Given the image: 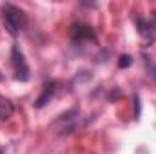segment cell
Wrapping results in <instances>:
<instances>
[{
    "mask_svg": "<svg viewBox=\"0 0 156 154\" xmlns=\"http://www.w3.org/2000/svg\"><path fill=\"white\" fill-rule=\"evenodd\" d=\"M26 18H24V13L20 9H16L15 5H7L4 9V24H5V29L11 37H16L20 33V27L24 26Z\"/></svg>",
    "mask_w": 156,
    "mask_h": 154,
    "instance_id": "6da1fadb",
    "label": "cell"
},
{
    "mask_svg": "<svg viewBox=\"0 0 156 154\" xmlns=\"http://www.w3.org/2000/svg\"><path fill=\"white\" fill-rule=\"evenodd\" d=\"M11 64L15 67V78L16 80H20V82H27L29 80V67L26 64L24 54L20 53V49L16 45L11 49Z\"/></svg>",
    "mask_w": 156,
    "mask_h": 154,
    "instance_id": "7a4b0ae2",
    "label": "cell"
},
{
    "mask_svg": "<svg viewBox=\"0 0 156 154\" xmlns=\"http://www.w3.org/2000/svg\"><path fill=\"white\" fill-rule=\"evenodd\" d=\"M55 91H56V83L55 82H51V83H45L44 85V91H42V94H40L38 98H37V102H35V107L37 109H42L51 98H53V94H55Z\"/></svg>",
    "mask_w": 156,
    "mask_h": 154,
    "instance_id": "3957f363",
    "label": "cell"
},
{
    "mask_svg": "<svg viewBox=\"0 0 156 154\" xmlns=\"http://www.w3.org/2000/svg\"><path fill=\"white\" fill-rule=\"evenodd\" d=\"M73 38L75 40H93L94 31L89 26H73Z\"/></svg>",
    "mask_w": 156,
    "mask_h": 154,
    "instance_id": "277c9868",
    "label": "cell"
},
{
    "mask_svg": "<svg viewBox=\"0 0 156 154\" xmlns=\"http://www.w3.org/2000/svg\"><path fill=\"white\" fill-rule=\"evenodd\" d=\"M13 111H15L13 103H11L7 98L0 96V120H9V118L13 116Z\"/></svg>",
    "mask_w": 156,
    "mask_h": 154,
    "instance_id": "5b68a950",
    "label": "cell"
},
{
    "mask_svg": "<svg viewBox=\"0 0 156 154\" xmlns=\"http://www.w3.org/2000/svg\"><path fill=\"white\" fill-rule=\"evenodd\" d=\"M136 26H138V31H140L142 37H151V35H153V26H151L149 22L138 18V20H136Z\"/></svg>",
    "mask_w": 156,
    "mask_h": 154,
    "instance_id": "8992f818",
    "label": "cell"
},
{
    "mask_svg": "<svg viewBox=\"0 0 156 154\" xmlns=\"http://www.w3.org/2000/svg\"><path fill=\"white\" fill-rule=\"evenodd\" d=\"M131 64H133V56H131V54H122V56H120V60H118V65H120L122 69L129 67Z\"/></svg>",
    "mask_w": 156,
    "mask_h": 154,
    "instance_id": "52a82bcc",
    "label": "cell"
},
{
    "mask_svg": "<svg viewBox=\"0 0 156 154\" xmlns=\"http://www.w3.org/2000/svg\"><path fill=\"white\" fill-rule=\"evenodd\" d=\"M109 54H111V49H104V51L98 54V60H96V62H100V64H102V62L109 60Z\"/></svg>",
    "mask_w": 156,
    "mask_h": 154,
    "instance_id": "ba28073f",
    "label": "cell"
},
{
    "mask_svg": "<svg viewBox=\"0 0 156 154\" xmlns=\"http://www.w3.org/2000/svg\"><path fill=\"white\" fill-rule=\"evenodd\" d=\"M147 69H149V75L156 80V64H149V65H147Z\"/></svg>",
    "mask_w": 156,
    "mask_h": 154,
    "instance_id": "9c48e42d",
    "label": "cell"
},
{
    "mask_svg": "<svg viewBox=\"0 0 156 154\" xmlns=\"http://www.w3.org/2000/svg\"><path fill=\"white\" fill-rule=\"evenodd\" d=\"M134 107H136V118L140 116V98L134 96Z\"/></svg>",
    "mask_w": 156,
    "mask_h": 154,
    "instance_id": "30bf717a",
    "label": "cell"
},
{
    "mask_svg": "<svg viewBox=\"0 0 156 154\" xmlns=\"http://www.w3.org/2000/svg\"><path fill=\"white\" fill-rule=\"evenodd\" d=\"M153 16H154V18H156V13H153Z\"/></svg>",
    "mask_w": 156,
    "mask_h": 154,
    "instance_id": "8fae6325",
    "label": "cell"
},
{
    "mask_svg": "<svg viewBox=\"0 0 156 154\" xmlns=\"http://www.w3.org/2000/svg\"><path fill=\"white\" fill-rule=\"evenodd\" d=\"M0 80H2V75H0Z\"/></svg>",
    "mask_w": 156,
    "mask_h": 154,
    "instance_id": "7c38bea8",
    "label": "cell"
}]
</instances>
